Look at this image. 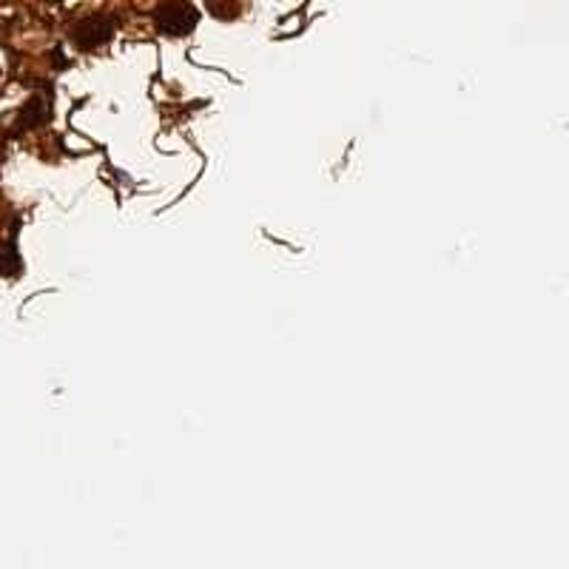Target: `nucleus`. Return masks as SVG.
<instances>
[{"instance_id":"3","label":"nucleus","mask_w":569,"mask_h":569,"mask_svg":"<svg viewBox=\"0 0 569 569\" xmlns=\"http://www.w3.org/2000/svg\"><path fill=\"white\" fill-rule=\"evenodd\" d=\"M46 117V106L40 103V100H32V103L27 106V111H23V117H20V126H34L40 123Z\"/></svg>"},{"instance_id":"1","label":"nucleus","mask_w":569,"mask_h":569,"mask_svg":"<svg viewBox=\"0 0 569 569\" xmlns=\"http://www.w3.org/2000/svg\"><path fill=\"white\" fill-rule=\"evenodd\" d=\"M154 23L166 34H188L197 27V9L188 0H166L154 9Z\"/></svg>"},{"instance_id":"5","label":"nucleus","mask_w":569,"mask_h":569,"mask_svg":"<svg viewBox=\"0 0 569 569\" xmlns=\"http://www.w3.org/2000/svg\"><path fill=\"white\" fill-rule=\"evenodd\" d=\"M49 3H60V0H49Z\"/></svg>"},{"instance_id":"2","label":"nucleus","mask_w":569,"mask_h":569,"mask_svg":"<svg viewBox=\"0 0 569 569\" xmlns=\"http://www.w3.org/2000/svg\"><path fill=\"white\" fill-rule=\"evenodd\" d=\"M111 34H114V20L106 18V14H94V18L80 20L78 27L71 29V40H74V46L83 49V52H91V49L109 43Z\"/></svg>"},{"instance_id":"4","label":"nucleus","mask_w":569,"mask_h":569,"mask_svg":"<svg viewBox=\"0 0 569 569\" xmlns=\"http://www.w3.org/2000/svg\"><path fill=\"white\" fill-rule=\"evenodd\" d=\"M208 9L220 18H231L237 14V0H208Z\"/></svg>"}]
</instances>
